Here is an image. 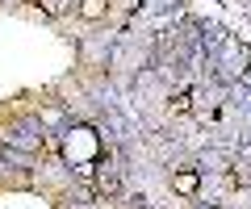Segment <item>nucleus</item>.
<instances>
[{"mask_svg":"<svg viewBox=\"0 0 251 209\" xmlns=\"http://www.w3.org/2000/svg\"><path fill=\"white\" fill-rule=\"evenodd\" d=\"M117 188H122V176H117V167H100L97 176H92V192L97 197H117Z\"/></svg>","mask_w":251,"mask_h":209,"instance_id":"f03ea898","label":"nucleus"},{"mask_svg":"<svg viewBox=\"0 0 251 209\" xmlns=\"http://www.w3.org/2000/svg\"><path fill=\"white\" fill-rule=\"evenodd\" d=\"M63 151H67V159L80 167V176H92V167H97V163H92V155L100 151V138L92 134L88 126H80V130H72V138H67Z\"/></svg>","mask_w":251,"mask_h":209,"instance_id":"f257e3e1","label":"nucleus"},{"mask_svg":"<svg viewBox=\"0 0 251 209\" xmlns=\"http://www.w3.org/2000/svg\"><path fill=\"white\" fill-rule=\"evenodd\" d=\"M172 113H193V92H176L172 96Z\"/></svg>","mask_w":251,"mask_h":209,"instance_id":"39448f33","label":"nucleus"},{"mask_svg":"<svg viewBox=\"0 0 251 209\" xmlns=\"http://www.w3.org/2000/svg\"><path fill=\"white\" fill-rule=\"evenodd\" d=\"M80 17L84 21H100V17H105V0H84V4H80Z\"/></svg>","mask_w":251,"mask_h":209,"instance_id":"20e7f679","label":"nucleus"},{"mask_svg":"<svg viewBox=\"0 0 251 209\" xmlns=\"http://www.w3.org/2000/svg\"><path fill=\"white\" fill-rule=\"evenodd\" d=\"M172 188H176L180 197H197V188H201V176L193 172V167H184V172H176V176H172Z\"/></svg>","mask_w":251,"mask_h":209,"instance_id":"7ed1b4c3","label":"nucleus"},{"mask_svg":"<svg viewBox=\"0 0 251 209\" xmlns=\"http://www.w3.org/2000/svg\"><path fill=\"white\" fill-rule=\"evenodd\" d=\"M234 176L243 180V188H251V163H239V167H234Z\"/></svg>","mask_w":251,"mask_h":209,"instance_id":"423d86ee","label":"nucleus"},{"mask_svg":"<svg viewBox=\"0 0 251 209\" xmlns=\"http://www.w3.org/2000/svg\"><path fill=\"white\" fill-rule=\"evenodd\" d=\"M201 209H205V205H201Z\"/></svg>","mask_w":251,"mask_h":209,"instance_id":"0eeeda50","label":"nucleus"}]
</instances>
